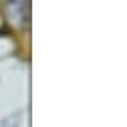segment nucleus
I'll return each mask as SVG.
<instances>
[{
	"instance_id": "nucleus-1",
	"label": "nucleus",
	"mask_w": 127,
	"mask_h": 127,
	"mask_svg": "<svg viewBox=\"0 0 127 127\" xmlns=\"http://www.w3.org/2000/svg\"><path fill=\"white\" fill-rule=\"evenodd\" d=\"M27 0H5L3 3V15L9 24L24 27L27 24Z\"/></svg>"
}]
</instances>
